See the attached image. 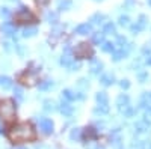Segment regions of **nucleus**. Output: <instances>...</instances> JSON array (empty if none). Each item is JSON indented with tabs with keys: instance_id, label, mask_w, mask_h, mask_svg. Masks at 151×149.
Instances as JSON below:
<instances>
[{
	"instance_id": "e433bc0d",
	"label": "nucleus",
	"mask_w": 151,
	"mask_h": 149,
	"mask_svg": "<svg viewBox=\"0 0 151 149\" xmlns=\"http://www.w3.org/2000/svg\"><path fill=\"white\" fill-rule=\"evenodd\" d=\"M15 48H17V51H18V54H20V56H24V53H26V50H24V47H23L21 44L15 45Z\"/></svg>"
},
{
	"instance_id": "ea45409f",
	"label": "nucleus",
	"mask_w": 151,
	"mask_h": 149,
	"mask_svg": "<svg viewBox=\"0 0 151 149\" xmlns=\"http://www.w3.org/2000/svg\"><path fill=\"white\" fill-rule=\"evenodd\" d=\"M142 51H144V54H151V44H147L145 47H144V50H142Z\"/></svg>"
},
{
	"instance_id": "f8f14e48",
	"label": "nucleus",
	"mask_w": 151,
	"mask_h": 149,
	"mask_svg": "<svg viewBox=\"0 0 151 149\" xmlns=\"http://www.w3.org/2000/svg\"><path fill=\"white\" fill-rule=\"evenodd\" d=\"M2 30H3L5 35H14V33L17 32L15 26H14L12 23H3V24H2Z\"/></svg>"
},
{
	"instance_id": "6ab92c4d",
	"label": "nucleus",
	"mask_w": 151,
	"mask_h": 149,
	"mask_svg": "<svg viewBox=\"0 0 151 149\" xmlns=\"http://www.w3.org/2000/svg\"><path fill=\"white\" fill-rule=\"evenodd\" d=\"M71 6H73L71 0H59V2H58V8H59L60 11H68Z\"/></svg>"
},
{
	"instance_id": "f03ea898",
	"label": "nucleus",
	"mask_w": 151,
	"mask_h": 149,
	"mask_svg": "<svg viewBox=\"0 0 151 149\" xmlns=\"http://www.w3.org/2000/svg\"><path fill=\"white\" fill-rule=\"evenodd\" d=\"M0 116L6 120H11L14 119L15 116V104L11 101V99H6L0 104Z\"/></svg>"
},
{
	"instance_id": "5701e85b",
	"label": "nucleus",
	"mask_w": 151,
	"mask_h": 149,
	"mask_svg": "<svg viewBox=\"0 0 151 149\" xmlns=\"http://www.w3.org/2000/svg\"><path fill=\"white\" fill-rule=\"evenodd\" d=\"M94 113H95V115H100V116L107 115V113H109V106H98V107L94 110Z\"/></svg>"
},
{
	"instance_id": "39448f33",
	"label": "nucleus",
	"mask_w": 151,
	"mask_h": 149,
	"mask_svg": "<svg viewBox=\"0 0 151 149\" xmlns=\"http://www.w3.org/2000/svg\"><path fill=\"white\" fill-rule=\"evenodd\" d=\"M116 106H118V108H119L121 113H122L125 108H129V107H130V98H129V95H127V93H121V95L116 98Z\"/></svg>"
},
{
	"instance_id": "aec40b11",
	"label": "nucleus",
	"mask_w": 151,
	"mask_h": 149,
	"mask_svg": "<svg viewBox=\"0 0 151 149\" xmlns=\"http://www.w3.org/2000/svg\"><path fill=\"white\" fill-rule=\"evenodd\" d=\"M92 42L95 44H103L104 42V32H95L92 35Z\"/></svg>"
},
{
	"instance_id": "bb28decb",
	"label": "nucleus",
	"mask_w": 151,
	"mask_h": 149,
	"mask_svg": "<svg viewBox=\"0 0 151 149\" xmlns=\"http://www.w3.org/2000/svg\"><path fill=\"white\" fill-rule=\"evenodd\" d=\"M115 44H112V42H103L101 44V50L103 51H106V53H112L113 50H115V47H113Z\"/></svg>"
},
{
	"instance_id": "6e6552de",
	"label": "nucleus",
	"mask_w": 151,
	"mask_h": 149,
	"mask_svg": "<svg viewBox=\"0 0 151 149\" xmlns=\"http://www.w3.org/2000/svg\"><path fill=\"white\" fill-rule=\"evenodd\" d=\"M59 110H60V113L64 115V116H71L73 115V106L67 101H62L59 104Z\"/></svg>"
},
{
	"instance_id": "c756f323",
	"label": "nucleus",
	"mask_w": 151,
	"mask_h": 149,
	"mask_svg": "<svg viewBox=\"0 0 151 149\" xmlns=\"http://www.w3.org/2000/svg\"><path fill=\"white\" fill-rule=\"evenodd\" d=\"M118 21H119V24H121L122 27H129V26H130V18H129L127 15H121Z\"/></svg>"
},
{
	"instance_id": "8fccbe9b",
	"label": "nucleus",
	"mask_w": 151,
	"mask_h": 149,
	"mask_svg": "<svg viewBox=\"0 0 151 149\" xmlns=\"http://www.w3.org/2000/svg\"><path fill=\"white\" fill-rule=\"evenodd\" d=\"M18 149H24V148H18Z\"/></svg>"
},
{
	"instance_id": "37998d69",
	"label": "nucleus",
	"mask_w": 151,
	"mask_h": 149,
	"mask_svg": "<svg viewBox=\"0 0 151 149\" xmlns=\"http://www.w3.org/2000/svg\"><path fill=\"white\" fill-rule=\"evenodd\" d=\"M48 2H50V0H36V3L40 5V6H45Z\"/></svg>"
},
{
	"instance_id": "412c9836",
	"label": "nucleus",
	"mask_w": 151,
	"mask_h": 149,
	"mask_svg": "<svg viewBox=\"0 0 151 149\" xmlns=\"http://www.w3.org/2000/svg\"><path fill=\"white\" fill-rule=\"evenodd\" d=\"M127 56V51H125L124 48H121V50H118V51H113V54H112V59L115 60V62H118V60H121L122 57H125Z\"/></svg>"
},
{
	"instance_id": "20e7f679",
	"label": "nucleus",
	"mask_w": 151,
	"mask_h": 149,
	"mask_svg": "<svg viewBox=\"0 0 151 149\" xmlns=\"http://www.w3.org/2000/svg\"><path fill=\"white\" fill-rule=\"evenodd\" d=\"M15 20L18 23H27V21H35V15L27 9V8H21L17 14H15Z\"/></svg>"
},
{
	"instance_id": "4be33fe9",
	"label": "nucleus",
	"mask_w": 151,
	"mask_h": 149,
	"mask_svg": "<svg viewBox=\"0 0 151 149\" xmlns=\"http://www.w3.org/2000/svg\"><path fill=\"white\" fill-rule=\"evenodd\" d=\"M44 110H45V111H53V110H56V103L53 101V99H45V101H44Z\"/></svg>"
},
{
	"instance_id": "a878e982",
	"label": "nucleus",
	"mask_w": 151,
	"mask_h": 149,
	"mask_svg": "<svg viewBox=\"0 0 151 149\" xmlns=\"http://www.w3.org/2000/svg\"><path fill=\"white\" fill-rule=\"evenodd\" d=\"M21 80H23V83L24 84H29V86H32L33 83H35V76H27V74H24V76L21 77Z\"/></svg>"
},
{
	"instance_id": "0eeeda50",
	"label": "nucleus",
	"mask_w": 151,
	"mask_h": 149,
	"mask_svg": "<svg viewBox=\"0 0 151 149\" xmlns=\"http://www.w3.org/2000/svg\"><path fill=\"white\" fill-rule=\"evenodd\" d=\"M103 69V63L100 62L98 59H92L91 63H89V71L91 74H100V71Z\"/></svg>"
},
{
	"instance_id": "c85d7f7f",
	"label": "nucleus",
	"mask_w": 151,
	"mask_h": 149,
	"mask_svg": "<svg viewBox=\"0 0 151 149\" xmlns=\"http://www.w3.org/2000/svg\"><path fill=\"white\" fill-rule=\"evenodd\" d=\"M104 35H115V26L112 23H107L104 26Z\"/></svg>"
},
{
	"instance_id": "79ce46f5",
	"label": "nucleus",
	"mask_w": 151,
	"mask_h": 149,
	"mask_svg": "<svg viewBox=\"0 0 151 149\" xmlns=\"http://www.w3.org/2000/svg\"><path fill=\"white\" fill-rule=\"evenodd\" d=\"M144 120L151 122V110H147V111H145V119H144Z\"/></svg>"
},
{
	"instance_id": "f704fd0d",
	"label": "nucleus",
	"mask_w": 151,
	"mask_h": 149,
	"mask_svg": "<svg viewBox=\"0 0 151 149\" xmlns=\"http://www.w3.org/2000/svg\"><path fill=\"white\" fill-rule=\"evenodd\" d=\"M14 93H15V98L18 99V101H23V91L20 88H15L14 89Z\"/></svg>"
},
{
	"instance_id": "cd10ccee",
	"label": "nucleus",
	"mask_w": 151,
	"mask_h": 149,
	"mask_svg": "<svg viewBox=\"0 0 151 149\" xmlns=\"http://www.w3.org/2000/svg\"><path fill=\"white\" fill-rule=\"evenodd\" d=\"M103 20H106V17H104L103 14H94V15L91 17V21H92V23H95V24L103 23Z\"/></svg>"
},
{
	"instance_id": "58836bf2",
	"label": "nucleus",
	"mask_w": 151,
	"mask_h": 149,
	"mask_svg": "<svg viewBox=\"0 0 151 149\" xmlns=\"http://www.w3.org/2000/svg\"><path fill=\"white\" fill-rule=\"evenodd\" d=\"M79 86H82V88H88V86H89V83L86 81V78H80V80H79Z\"/></svg>"
},
{
	"instance_id": "3c124183",
	"label": "nucleus",
	"mask_w": 151,
	"mask_h": 149,
	"mask_svg": "<svg viewBox=\"0 0 151 149\" xmlns=\"http://www.w3.org/2000/svg\"><path fill=\"white\" fill-rule=\"evenodd\" d=\"M101 149H103V148H101Z\"/></svg>"
},
{
	"instance_id": "2f4dec72",
	"label": "nucleus",
	"mask_w": 151,
	"mask_h": 149,
	"mask_svg": "<svg viewBox=\"0 0 151 149\" xmlns=\"http://www.w3.org/2000/svg\"><path fill=\"white\" fill-rule=\"evenodd\" d=\"M52 86H53L52 81H50V80H45V81H42V83L40 84V89H41V91H47V89L52 88Z\"/></svg>"
},
{
	"instance_id": "09e8293b",
	"label": "nucleus",
	"mask_w": 151,
	"mask_h": 149,
	"mask_svg": "<svg viewBox=\"0 0 151 149\" xmlns=\"http://www.w3.org/2000/svg\"><path fill=\"white\" fill-rule=\"evenodd\" d=\"M148 3H150V5H151V0H148Z\"/></svg>"
},
{
	"instance_id": "dca6fc26",
	"label": "nucleus",
	"mask_w": 151,
	"mask_h": 149,
	"mask_svg": "<svg viewBox=\"0 0 151 149\" xmlns=\"http://www.w3.org/2000/svg\"><path fill=\"white\" fill-rule=\"evenodd\" d=\"M38 33V29L35 26H30V27H26L23 30V36L24 38H32V36H35Z\"/></svg>"
},
{
	"instance_id": "2eb2a0df",
	"label": "nucleus",
	"mask_w": 151,
	"mask_h": 149,
	"mask_svg": "<svg viewBox=\"0 0 151 149\" xmlns=\"http://www.w3.org/2000/svg\"><path fill=\"white\" fill-rule=\"evenodd\" d=\"M134 130H136V133H145L148 130V122L147 120H137L134 123Z\"/></svg>"
},
{
	"instance_id": "4c0bfd02",
	"label": "nucleus",
	"mask_w": 151,
	"mask_h": 149,
	"mask_svg": "<svg viewBox=\"0 0 151 149\" xmlns=\"http://www.w3.org/2000/svg\"><path fill=\"white\" fill-rule=\"evenodd\" d=\"M119 86H121L122 89H129V88H130V81H129V80H121Z\"/></svg>"
},
{
	"instance_id": "1a4fd4ad",
	"label": "nucleus",
	"mask_w": 151,
	"mask_h": 149,
	"mask_svg": "<svg viewBox=\"0 0 151 149\" xmlns=\"http://www.w3.org/2000/svg\"><path fill=\"white\" fill-rule=\"evenodd\" d=\"M141 106L147 110H151V92H145L141 96Z\"/></svg>"
},
{
	"instance_id": "a18cd8bd",
	"label": "nucleus",
	"mask_w": 151,
	"mask_h": 149,
	"mask_svg": "<svg viewBox=\"0 0 151 149\" xmlns=\"http://www.w3.org/2000/svg\"><path fill=\"white\" fill-rule=\"evenodd\" d=\"M3 45H5V50H6V51H11V44H9V42H5Z\"/></svg>"
},
{
	"instance_id": "a211bd4d",
	"label": "nucleus",
	"mask_w": 151,
	"mask_h": 149,
	"mask_svg": "<svg viewBox=\"0 0 151 149\" xmlns=\"http://www.w3.org/2000/svg\"><path fill=\"white\" fill-rule=\"evenodd\" d=\"M0 86H2L5 91H9L12 88V80L9 77H0Z\"/></svg>"
},
{
	"instance_id": "72a5a7b5",
	"label": "nucleus",
	"mask_w": 151,
	"mask_h": 149,
	"mask_svg": "<svg viewBox=\"0 0 151 149\" xmlns=\"http://www.w3.org/2000/svg\"><path fill=\"white\" fill-rule=\"evenodd\" d=\"M95 135H97V133L92 128H88V131H86V139L88 140H89V139H95Z\"/></svg>"
},
{
	"instance_id": "7c9ffc66",
	"label": "nucleus",
	"mask_w": 151,
	"mask_h": 149,
	"mask_svg": "<svg viewBox=\"0 0 151 149\" xmlns=\"http://www.w3.org/2000/svg\"><path fill=\"white\" fill-rule=\"evenodd\" d=\"M70 139L71 140H79L80 139V128H74L70 134Z\"/></svg>"
},
{
	"instance_id": "c9c22d12",
	"label": "nucleus",
	"mask_w": 151,
	"mask_h": 149,
	"mask_svg": "<svg viewBox=\"0 0 151 149\" xmlns=\"http://www.w3.org/2000/svg\"><path fill=\"white\" fill-rule=\"evenodd\" d=\"M0 17L8 18L9 17V9L8 8H0Z\"/></svg>"
},
{
	"instance_id": "ddd939ff",
	"label": "nucleus",
	"mask_w": 151,
	"mask_h": 149,
	"mask_svg": "<svg viewBox=\"0 0 151 149\" xmlns=\"http://www.w3.org/2000/svg\"><path fill=\"white\" fill-rule=\"evenodd\" d=\"M76 33H79V35H88V33H91V24H80V26L76 27Z\"/></svg>"
},
{
	"instance_id": "4468645a",
	"label": "nucleus",
	"mask_w": 151,
	"mask_h": 149,
	"mask_svg": "<svg viewBox=\"0 0 151 149\" xmlns=\"http://www.w3.org/2000/svg\"><path fill=\"white\" fill-rule=\"evenodd\" d=\"M95 98H97L98 106H107V103H109V96L106 92H98Z\"/></svg>"
},
{
	"instance_id": "49530a36",
	"label": "nucleus",
	"mask_w": 151,
	"mask_h": 149,
	"mask_svg": "<svg viewBox=\"0 0 151 149\" xmlns=\"http://www.w3.org/2000/svg\"><path fill=\"white\" fill-rule=\"evenodd\" d=\"M148 65H151V57H148Z\"/></svg>"
},
{
	"instance_id": "a19ab883",
	"label": "nucleus",
	"mask_w": 151,
	"mask_h": 149,
	"mask_svg": "<svg viewBox=\"0 0 151 149\" xmlns=\"http://www.w3.org/2000/svg\"><path fill=\"white\" fill-rule=\"evenodd\" d=\"M70 68H71V71H77V69L80 68V63H77V62H73Z\"/></svg>"
},
{
	"instance_id": "9b49d317",
	"label": "nucleus",
	"mask_w": 151,
	"mask_h": 149,
	"mask_svg": "<svg viewBox=\"0 0 151 149\" xmlns=\"http://www.w3.org/2000/svg\"><path fill=\"white\" fill-rule=\"evenodd\" d=\"M147 24H148V17L142 14V15H139V18H137V21H136L134 26L137 27V30H144V29L147 27Z\"/></svg>"
},
{
	"instance_id": "b1692460",
	"label": "nucleus",
	"mask_w": 151,
	"mask_h": 149,
	"mask_svg": "<svg viewBox=\"0 0 151 149\" xmlns=\"http://www.w3.org/2000/svg\"><path fill=\"white\" fill-rule=\"evenodd\" d=\"M73 62H74V59L71 56H68V54H64V56H62V59H60V63L64 65V66H68V68L71 66Z\"/></svg>"
},
{
	"instance_id": "f257e3e1",
	"label": "nucleus",
	"mask_w": 151,
	"mask_h": 149,
	"mask_svg": "<svg viewBox=\"0 0 151 149\" xmlns=\"http://www.w3.org/2000/svg\"><path fill=\"white\" fill-rule=\"evenodd\" d=\"M9 139L12 142H29L35 139V130L30 123H18L9 131Z\"/></svg>"
},
{
	"instance_id": "473e14b6",
	"label": "nucleus",
	"mask_w": 151,
	"mask_h": 149,
	"mask_svg": "<svg viewBox=\"0 0 151 149\" xmlns=\"http://www.w3.org/2000/svg\"><path fill=\"white\" fill-rule=\"evenodd\" d=\"M137 78H139V81L141 83H145V81H148V78H150V76H148V72H139L137 74Z\"/></svg>"
},
{
	"instance_id": "393cba45",
	"label": "nucleus",
	"mask_w": 151,
	"mask_h": 149,
	"mask_svg": "<svg viewBox=\"0 0 151 149\" xmlns=\"http://www.w3.org/2000/svg\"><path fill=\"white\" fill-rule=\"evenodd\" d=\"M58 14H56V12H47V15H45V20L50 23V24H55L56 21H58Z\"/></svg>"
},
{
	"instance_id": "7ed1b4c3",
	"label": "nucleus",
	"mask_w": 151,
	"mask_h": 149,
	"mask_svg": "<svg viewBox=\"0 0 151 149\" xmlns=\"http://www.w3.org/2000/svg\"><path fill=\"white\" fill-rule=\"evenodd\" d=\"M92 53V47L86 42H80L77 47L74 48V56L79 57V59H85V57H91Z\"/></svg>"
},
{
	"instance_id": "de8ad7c7",
	"label": "nucleus",
	"mask_w": 151,
	"mask_h": 149,
	"mask_svg": "<svg viewBox=\"0 0 151 149\" xmlns=\"http://www.w3.org/2000/svg\"><path fill=\"white\" fill-rule=\"evenodd\" d=\"M9 2H18V0H9Z\"/></svg>"
},
{
	"instance_id": "9d476101",
	"label": "nucleus",
	"mask_w": 151,
	"mask_h": 149,
	"mask_svg": "<svg viewBox=\"0 0 151 149\" xmlns=\"http://www.w3.org/2000/svg\"><path fill=\"white\" fill-rule=\"evenodd\" d=\"M113 81H115V77H113L112 72L103 74L101 78H100V83H101L103 86H110V84H113Z\"/></svg>"
},
{
	"instance_id": "f3484780",
	"label": "nucleus",
	"mask_w": 151,
	"mask_h": 149,
	"mask_svg": "<svg viewBox=\"0 0 151 149\" xmlns=\"http://www.w3.org/2000/svg\"><path fill=\"white\" fill-rule=\"evenodd\" d=\"M64 96L67 98V99H70V101H73V99H82L83 98V95H77L76 92H73V91H70V89H65L64 91Z\"/></svg>"
},
{
	"instance_id": "423d86ee",
	"label": "nucleus",
	"mask_w": 151,
	"mask_h": 149,
	"mask_svg": "<svg viewBox=\"0 0 151 149\" xmlns=\"http://www.w3.org/2000/svg\"><path fill=\"white\" fill-rule=\"evenodd\" d=\"M40 128H41V131L44 134H50V133L53 131V122L50 120V119H47V118H42L40 120Z\"/></svg>"
},
{
	"instance_id": "c03bdc74",
	"label": "nucleus",
	"mask_w": 151,
	"mask_h": 149,
	"mask_svg": "<svg viewBox=\"0 0 151 149\" xmlns=\"http://www.w3.org/2000/svg\"><path fill=\"white\" fill-rule=\"evenodd\" d=\"M118 44H127V39H125V38H122V36H119V38H118Z\"/></svg>"
}]
</instances>
